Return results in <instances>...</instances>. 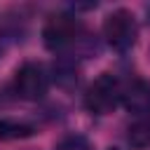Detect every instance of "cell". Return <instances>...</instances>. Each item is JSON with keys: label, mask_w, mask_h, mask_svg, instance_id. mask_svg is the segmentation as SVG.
I'll return each mask as SVG.
<instances>
[{"label": "cell", "mask_w": 150, "mask_h": 150, "mask_svg": "<svg viewBox=\"0 0 150 150\" xmlns=\"http://www.w3.org/2000/svg\"><path fill=\"white\" fill-rule=\"evenodd\" d=\"M127 141L131 148L136 150H148L150 148V112L145 115H138L129 129H127Z\"/></svg>", "instance_id": "8992f818"}, {"label": "cell", "mask_w": 150, "mask_h": 150, "mask_svg": "<svg viewBox=\"0 0 150 150\" xmlns=\"http://www.w3.org/2000/svg\"><path fill=\"white\" fill-rule=\"evenodd\" d=\"M49 89V75L42 63L38 61H26L14 75V91L19 98L26 101H38L47 94Z\"/></svg>", "instance_id": "277c9868"}, {"label": "cell", "mask_w": 150, "mask_h": 150, "mask_svg": "<svg viewBox=\"0 0 150 150\" xmlns=\"http://www.w3.org/2000/svg\"><path fill=\"white\" fill-rule=\"evenodd\" d=\"M108 150H117V148H108Z\"/></svg>", "instance_id": "9c48e42d"}, {"label": "cell", "mask_w": 150, "mask_h": 150, "mask_svg": "<svg viewBox=\"0 0 150 150\" xmlns=\"http://www.w3.org/2000/svg\"><path fill=\"white\" fill-rule=\"evenodd\" d=\"M35 134V127L23 120H0V138L2 141H16V138H28Z\"/></svg>", "instance_id": "52a82bcc"}, {"label": "cell", "mask_w": 150, "mask_h": 150, "mask_svg": "<svg viewBox=\"0 0 150 150\" xmlns=\"http://www.w3.org/2000/svg\"><path fill=\"white\" fill-rule=\"evenodd\" d=\"M103 38L105 42L115 49V52H127L136 45V38H138V26H136V16L120 7V9H112L105 21H103Z\"/></svg>", "instance_id": "3957f363"}, {"label": "cell", "mask_w": 150, "mask_h": 150, "mask_svg": "<svg viewBox=\"0 0 150 150\" xmlns=\"http://www.w3.org/2000/svg\"><path fill=\"white\" fill-rule=\"evenodd\" d=\"M122 101V84L112 73H101L84 94V105L91 115H108Z\"/></svg>", "instance_id": "7a4b0ae2"}, {"label": "cell", "mask_w": 150, "mask_h": 150, "mask_svg": "<svg viewBox=\"0 0 150 150\" xmlns=\"http://www.w3.org/2000/svg\"><path fill=\"white\" fill-rule=\"evenodd\" d=\"M54 150H91V148L82 134H68L54 145Z\"/></svg>", "instance_id": "ba28073f"}, {"label": "cell", "mask_w": 150, "mask_h": 150, "mask_svg": "<svg viewBox=\"0 0 150 150\" xmlns=\"http://www.w3.org/2000/svg\"><path fill=\"white\" fill-rule=\"evenodd\" d=\"M82 38H84V28L73 14H54L47 19L42 28L45 47L52 52H66L68 47L77 45Z\"/></svg>", "instance_id": "6da1fadb"}, {"label": "cell", "mask_w": 150, "mask_h": 150, "mask_svg": "<svg viewBox=\"0 0 150 150\" xmlns=\"http://www.w3.org/2000/svg\"><path fill=\"white\" fill-rule=\"evenodd\" d=\"M122 103L127 110L136 115L150 112V84L145 80H134L127 87H122Z\"/></svg>", "instance_id": "5b68a950"}]
</instances>
